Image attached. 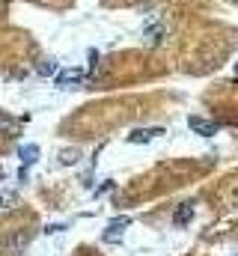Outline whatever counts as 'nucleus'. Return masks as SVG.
<instances>
[{"label":"nucleus","mask_w":238,"mask_h":256,"mask_svg":"<svg viewBox=\"0 0 238 256\" xmlns=\"http://www.w3.org/2000/svg\"><path fill=\"white\" fill-rule=\"evenodd\" d=\"M27 244H30V232L15 230V232H9V236L0 242V250H3V256H21Z\"/></svg>","instance_id":"1"},{"label":"nucleus","mask_w":238,"mask_h":256,"mask_svg":"<svg viewBox=\"0 0 238 256\" xmlns=\"http://www.w3.org/2000/svg\"><path fill=\"white\" fill-rule=\"evenodd\" d=\"M128 226H131V218H125V214H122V218H114V220L104 226L102 242H104V244H119V242L125 238V230H128Z\"/></svg>","instance_id":"2"},{"label":"nucleus","mask_w":238,"mask_h":256,"mask_svg":"<svg viewBox=\"0 0 238 256\" xmlns=\"http://www.w3.org/2000/svg\"><path fill=\"white\" fill-rule=\"evenodd\" d=\"M84 68H78V66H72V68H62V72H57V86H62V90H74V86H80L84 84Z\"/></svg>","instance_id":"3"},{"label":"nucleus","mask_w":238,"mask_h":256,"mask_svg":"<svg viewBox=\"0 0 238 256\" xmlns=\"http://www.w3.org/2000/svg\"><path fill=\"white\" fill-rule=\"evenodd\" d=\"M188 128H190L194 134H200V137H214V134H218V126H214L212 120H206V116H190V120H188Z\"/></svg>","instance_id":"4"},{"label":"nucleus","mask_w":238,"mask_h":256,"mask_svg":"<svg viewBox=\"0 0 238 256\" xmlns=\"http://www.w3.org/2000/svg\"><path fill=\"white\" fill-rule=\"evenodd\" d=\"M164 134V128L152 126V128H134L131 134H128V143H149V140H155V137H161Z\"/></svg>","instance_id":"5"},{"label":"nucleus","mask_w":238,"mask_h":256,"mask_svg":"<svg viewBox=\"0 0 238 256\" xmlns=\"http://www.w3.org/2000/svg\"><path fill=\"white\" fill-rule=\"evenodd\" d=\"M39 155H42V152H39V146H36V143H24V146L18 149V158H21V167H33V164L39 161Z\"/></svg>","instance_id":"6"},{"label":"nucleus","mask_w":238,"mask_h":256,"mask_svg":"<svg viewBox=\"0 0 238 256\" xmlns=\"http://www.w3.org/2000/svg\"><path fill=\"white\" fill-rule=\"evenodd\" d=\"M190 218H194V202H182L178 212L173 214V224L176 226H184V224H190Z\"/></svg>","instance_id":"7"},{"label":"nucleus","mask_w":238,"mask_h":256,"mask_svg":"<svg viewBox=\"0 0 238 256\" xmlns=\"http://www.w3.org/2000/svg\"><path fill=\"white\" fill-rule=\"evenodd\" d=\"M143 36H146V42H149V45H158V42H161V36H164V27H161V24H152V27L146 24V33H143Z\"/></svg>","instance_id":"8"},{"label":"nucleus","mask_w":238,"mask_h":256,"mask_svg":"<svg viewBox=\"0 0 238 256\" xmlns=\"http://www.w3.org/2000/svg\"><path fill=\"white\" fill-rule=\"evenodd\" d=\"M18 206V194L15 191H0V208H15Z\"/></svg>","instance_id":"9"},{"label":"nucleus","mask_w":238,"mask_h":256,"mask_svg":"<svg viewBox=\"0 0 238 256\" xmlns=\"http://www.w3.org/2000/svg\"><path fill=\"white\" fill-rule=\"evenodd\" d=\"M78 158H80L78 149H62V152H60V164H66V167H68V164H78Z\"/></svg>","instance_id":"10"},{"label":"nucleus","mask_w":238,"mask_h":256,"mask_svg":"<svg viewBox=\"0 0 238 256\" xmlns=\"http://www.w3.org/2000/svg\"><path fill=\"white\" fill-rule=\"evenodd\" d=\"M39 74H42V78H51V74L57 78V63H54V60H45V63L39 66Z\"/></svg>","instance_id":"11"},{"label":"nucleus","mask_w":238,"mask_h":256,"mask_svg":"<svg viewBox=\"0 0 238 256\" xmlns=\"http://www.w3.org/2000/svg\"><path fill=\"white\" fill-rule=\"evenodd\" d=\"M0 126L6 128V137H12V131H15V122H12L9 116H3V114H0Z\"/></svg>","instance_id":"12"},{"label":"nucleus","mask_w":238,"mask_h":256,"mask_svg":"<svg viewBox=\"0 0 238 256\" xmlns=\"http://www.w3.org/2000/svg\"><path fill=\"white\" fill-rule=\"evenodd\" d=\"M45 232H62V224H51V226H45Z\"/></svg>","instance_id":"13"},{"label":"nucleus","mask_w":238,"mask_h":256,"mask_svg":"<svg viewBox=\"0 0 238 256\" xmlns=\"http://www.w3.org/2000/svg\"><path fill=\"white\" fill-rule=\"evenodd\" d=\"M236 74H238V63H236Z\"/></svg>","instance_id":"14"},{"label":"nucleus","mask_w":238,"mask_h":256,"mask_svg":"<svg viewBox=\"0 0 238 256\" xmlns=\"http://www.w3.org/2000/svg\"><path fill=\"white\" fill-rule=\"evenodd\" d=\"M0 179H3V170H0Z\"/></svg>","instance_id":"15"}]
</instances>
